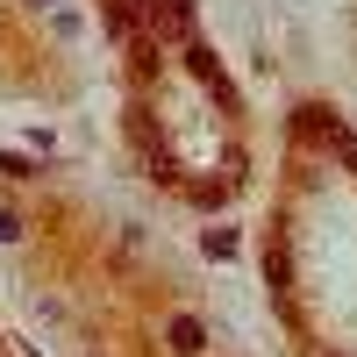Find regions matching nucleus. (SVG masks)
<instances>
[{
	"mask_svg": "<svg viewBox=\"0 0 357 357\" xmlns=\"http://www.w3.org/2000/svg\"><path fill=\"white\" fill-rule=\"evenodd\" d=\"M165 336H172L178 357H200V350H207V329H200L193 314H172V329H165Z\"/></svg>",
	"mask_w": 357,
	"mask_h": 357,
	"instance_id": "nucleus-1",
	"label": "nucleus"
},
{
	"mask_svg": "<svg viewBox=\"0 0 357 357\" xmlns=\"http://www.w3.org/2000/svg\"><path fill=\"white\" fill-rule=\"evenodd\" d=\"M186 57H193V79H200V86H215V93H222V100L236 107V93H229V79H222V65H215V50H186Z\"/></svg>",
	"mask_w": 357,
	"mask_h": 357,
	"instance_id": "nucleus-2",
	"label": "nucleus"
}]
</instances>
